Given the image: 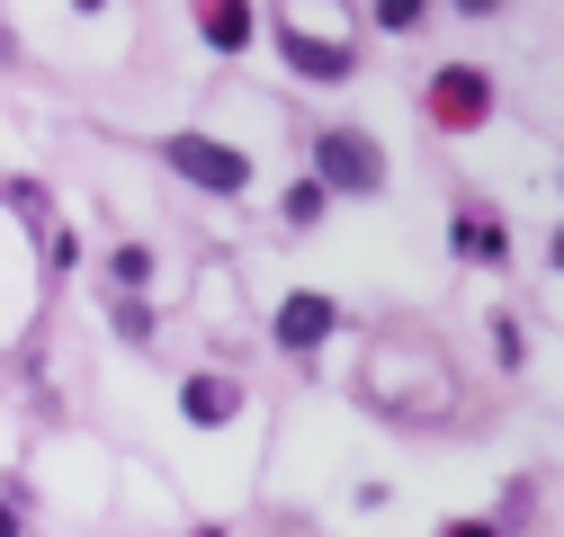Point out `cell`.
I'll return each mask as SVG.
<instances>
[{
    "label": "cell",
    "mask_w": 564,
    "mask_h": 537,
    "mask_svg": "<svg viewBox=\"0 0 564 537\" xmlns=\"http://www.w3.org/2000/svg\"><path fill=\"white\" fill-rule=\"evenodd\" d=\"M314 188H349V197H368V188H386V153L368 144L359 125H332L323 144H314Z\"/></svg>",
    "instance_id": "6da1fadb"
},
{
    "label": "cell",
    "mask_w": 564,
    "mask_h": 537,
    "mask_svg": "<svg viewBox=\"0 0 564 537\" xmlns=\"http://www.w3.org/2000/svg\"><path fill=\"white\" fill-rule=\"evenodd\" d=\"M171 171L197 179V188H216V197H234V188L251 179V162H242L234 144H216V134H171Z\"/></svg>",
    "instance_id": "7a4b0ae2"
},
{
    "label": "cell",
    "mask_w": 564,
    "mask_h": 537,
    "mask_svg": "<svg viewBox=\"0 0 564 537\" xmlns=\"http://www.w3.org/2000/svg\"><path fill=\"white\" fill-rule=\"evenodd\" d=\"M431 108H440V125H475L492 108V90H484V73H440L431 81Z\"/></svg>",
    "instance_id": "3957f363"
},
{
    "label": "cell",
    "mask_w": 564,
    "mask_h": 537,
    "mask_svg": "<svg viewBox=\"0 0 564 537\" xmlns=\"http://www.w3.org/2000/svg\"><path fill=\"white\" fill-rule=\"evenodd\" d=\"M323 331H332V305L323 296H288V305H278V341H288V350H314Z\"/></svg>",
    "instance_id": "277c9868"
},
{
    "label": "cell",
    "mask_w": 564,
    "mask_h": 537,
    "mask_svg": "<svg viewBox=\"0 0 564 537\" xmlns=\"http://www.w3.org/2000/svg\"><path fill=\"white\" fill-rule=\"evenodd\" d=\"M288 63H296V73H314V81H340V73H349V45H332V36H305V28H288Z\"/></svg>",
    "instance_id": "5b68a950"
},
{
    "label": "cell",
    "mask_w": 564,
    "mask_h": 537,
    "mask_svg": "<svg viewBox=\"0 0 564 537\" xmlns=\"http://www.w3.org/2000/svg\"><path fill=\"white\" fill-rule=\"evenodd\" d=\"M180 403H188V421H197V430H216V421H234V413H242V394H234L225 376H188V394H180Z\"/></svg>",
    "instance_id": "8992f818"
},
{
    "label": "cell",
    "mask_w": 564,
    "mask_h": 537,
    "mask_svg": "<svg viewBox=\"0 0 564 537\" xmlns=\"http://www.w3.org/2000/svg\"><path fill=\"white\" fill-rule=\"evenodd\" d=\"M251 36V10H234V0H216L206 10V45H242Z\"/></svg>",
    "instance_id": "52a82bcc"
},
{
    "label": "cell",
    "mask_w": 564,
    "mask_h": 537,
    "mask_svg": "<svg viewBox=\"0 0 564 537\" xmlns=\"http://www.w3.org/2000/svg\"><path fill=\"white\" fill-rule=\"evenodd\" d=\"M448 537H492V528L484 519H448Z\"/></svg>",
    "instance_id": "ba28073f"
},
{
    "label": "cell",
    "mask_w": 564,
    "mask_h": 537,
    "mask_svg": "<svg viewBox=\"0 0 564 537\" xmlns=\"http://www.w3.org/2000/svg\"><path fill=\"white\" fill-rule=\"evenodd\" d=\"M0 537H19V519H10V511H0Z\"/></svg>",
    "instance_id": "9c48e42d"
}]
</instances>
